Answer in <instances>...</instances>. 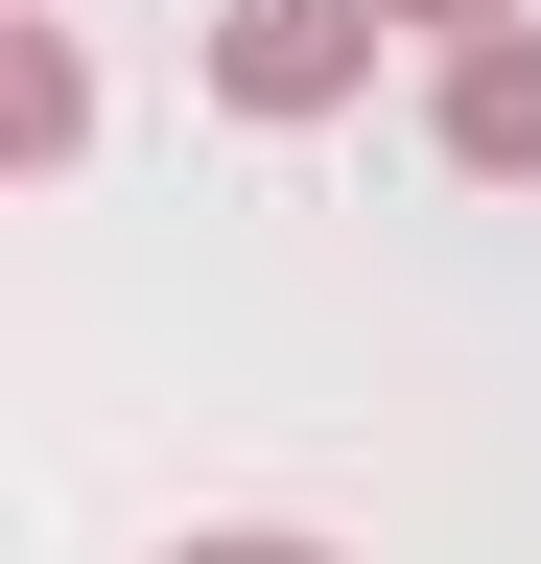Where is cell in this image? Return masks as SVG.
<instances>
[{
    "instance_id": "6da1fadb",
    "label": "cell",
    "mask_w": 541,
    "mask_h": 564,
    "mask_svg": "<svg viewBox=\"0 0 541 564\" xmlns=\"http://www.w3.org/2000/svg\"><path fill=\"white\" fill-rule=\"evenodd\" d=\"M354 47H377V0H213V70H236L259 118H329Z\"/></svg>"
},
{
    "instance_id": "7a4b0ae2",
    "label": "cell",
    "mask_w": 541,
    "mask_h": 564,
    "mask_svg": "<svg viewBox=\"0 0 541 564\" xmlns=\"http://www.w3.org/2000/svg\"><path fill=\"white\" fill-rule=\"evenodd\" d=\"M447 165H495V188L541 165V24H518V47H470V70H447Z\"/></svg>"
},
{
    "instance_id": "3957f363",
    "label": "cell",
    "mask_w": 541,
    "mask_h": 564,
    "mask_svg": "<svg viewBox=\"0 0 541 564\" xmlns=\"http://www.w3.org/2000/svg\"><path fill=\"white\" fill-rule=\"evenodd\" d=\"M400 24H470V47H518V0H400Z\"/></svg>"
},
{
    "instance_id": "277c9868",
    "label": "cell",
    "mask_w": 541,
    "mask_h": 564,
    "mask_svg": "<svg viewBox=\"0 0 541 564\" xmlns=\"http://www.w3.org/2000/svg\"><path fill=\"white\" fill-rule=\"evenodd\" d=\"M188 564H306V541H188Z\"/></svg>"
}]
</instances>
